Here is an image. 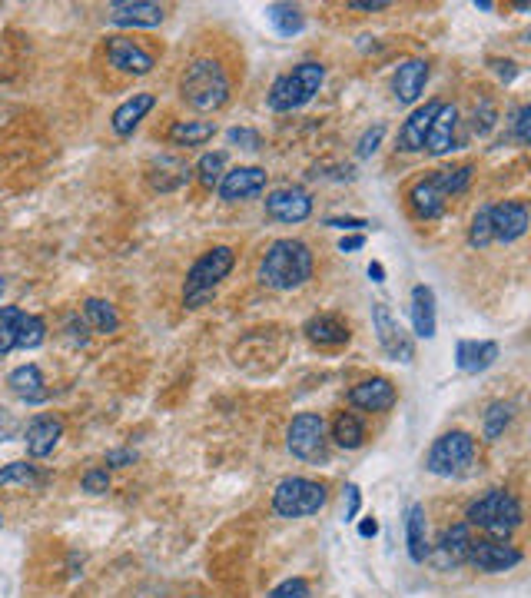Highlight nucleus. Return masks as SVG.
Returning a JSON list of instances; mask_svg holds the SVG:
<instances>
[{"label":"nucleus","instance_id":"cd10ccee","mask_svg":"<svg viewBox=\"0 0 531 598\" xmlns=\"http://www.w3.org/2000/svg\"><path fill=\"white\" fill-rule=\"evenodd\" d=\"M216 137V123L213 120H173L166 130V140L173 147H203Z\"/></svg>","mask_w":531,"mask_h":598},{"label":"nucleus","instance_id":"c85d7f7f","mask_svg":"<svg viewBox=\"0 0 531 598\" xmlns=\"http://www.w3.org/2000/svg\"><path fill=\"white\" fill-rule=\"evenodd\" d=\"M405 539H409V559L415 565L429 562V525H425V505L415 502L409 509V519H405Z\"/></svg>","mask_w":531,"mask_h":598},{"label":"nucleus","instance_id":"9d476101","mask_svg":"<svg viewBox=\"0 0 531 598\" xmlns=\"http://www.w3.org/2000/svg\"><path fill=\"white\" fill-rule=\"evenodd\" d=\"M525 555L522 549H515L512 542H505V539H488V535H482V539H472V545H468V565H475L478 572H488V575H502L508 569H515L518 562H522Z\"/></svg>","mask_w":531,"mask_h":598},{"label":"nucleus","instance_id":"ddd939ff","mask_svg":"<svg viewBox=\"0 0 531 598\" xmlns=\"http://www.w3.org/2000/svg\"><path fill=\"white\" fill-rule=\"evenodd\" d=\"M60 439H64V419L54 416V412H40L24 429V446L30 459H47L60 446Z\"/></svg>","mask_w":531,"mask_h":598},{"label":"nucleus","instance_id":"2f4dec72","mask_svg":"<svg viewBox=\"0 0 531 598\" xmlns=\"http://www.w3.org/2000/svg\"><path fill=\"white\" fill-rule=\"evenodd\" d=\"M332 442H336L339 449H359L362 442H366V426H362L356 412H339V416L332 419Z\"/></svg>","mask_w":531,"mask_h":598},{"label":"nucleus","instance_id":"864d4df0","mask_svg":"<svg viewBox=\"0 0 531 598\" xmlns=\"http://www.w3.org/2000/svg\"><path fill=\"white\" fill-rule=\"evenodd\" d=\"M349 10H366V14H376V10H389V0H349Z\"/></svg>","mask_w":531,"mask_h":598},{"label":"nucleus","instance_id":"c756f323","mask_svg":"<svg viewBox=\"0 0 531 598\" xmlns=\"http://www.w3.org/2000/svg\"><path fill=\"white\" fill-rule=\"evenodd\" d=\"M83 323H87V329H93L97 336H113L120 329V313H117V306L107 303V299L90 296V299H83Z\"/></svg>","mask_w":531,"mask_h":598},{"label":"nucleus","instance_id":"ea45409f","mask_svg":"<svg viewBox=\"0 0 531 598\" xmlns=\"http://www.w3.org/2000/svg\"><path fill=\"white\" fill-rule=\"evenodd\" d=\"M495 123H498V110H495V103L482 97L475 103V113H472V130H475V137H488V133L495 130Z\"/></svg>","mask_w":531,"mask_h":598},{"label":"nucleus","instance_id":"f257e3e1","mask_svg":"<svg viewBox=\"0 0 531 598\" xmlns=\"http://www.w3.org/2000/svg\"><path fill=\"white\" fill-rule=\"evenodd\" d=\"M312 270H316V260H312L309 246L303 240L286 236V240H273L266 246L256 270V280L259 286H266V290L289 293V290L306 286L312 280Z\"/></svg>","mask_w":531,"mask_h":598},{"label":"nucleus","instance_id":"72a5a7b5","mask_svg":"<svg viewBox=\"0 0 531 598\" xmlns=\"http://www.w3.org/2000/svg\"><path fill=\"white\" fill-rule=\"evenodd\" d=\"M512 419H515V402H492L485 412V419H482V432H485V439L488 442H498L505 436V429L512 426Z\"/></svg>","mask_w":531,"mask_h":598},{"label":"nucleus","instance_id":"49530a36","mask_svg":"<svg viewBox=\"0 0 531 598\" xmlns=\"http://www.w3.org/2000/svg\"><path fill=\"white\" fill-rule=\"evenodd\" d=\"M512 133H515V140L522 143V147H528V143H531V107H528V103H522V107L515 110Z\"/></svg>","mask_w":531,"mask_h":598},{"label":"nucleus","instance_id":"680f3d73","mask_svg":"<svg viewBox=\"0 0 531 598\" xmlns=\"http://www.w3.org/2000/svg\"><path fill=\"white\" fill-rule=\"evenodd\" d=\"M0 529H4V512H0Z\"/></svg>","mask_w":531,"mask_h":598},{"label":"nucleus","instance_id":"423d86ee","mask_svg":"<svg viewBox=\"0 0 531 598\" xmlns=\"http://www.w3.org/2000/svg\"><path fill=\"white\" fill-rule=\"evenodd\" d=\"M475 456H478L475 439L462 429H452L432 442L429 456H425V469H429L432 476L458 479V476H468V472H472Z\"/></svg>","mask_w":531,"mask_h":598},{"label":"nucleus","instance_id":"13d9d810","mask_svg":"<svg viewBox=\"0 0 531 598\" xmlns=\"http://www.w3.org/2000/svg\"><path fill=\"white\" fill-rule=\"evenodd\" d=\"M369 276H372V283H382V280H385L382 263H369Z\"/></svg>","mask_w":531,"mask_h":598},{"label":"nucleus","instance_id":"4be33fe9","mask_svg":"<svg viewBox=\"0 0 531 598\" xmlns=\"http://www.w3.org/2000/svg\"><path fill=\"white\" fill-rule=\"evenodd\" d=\"M7 386H10V393H14L20 402H27V406H40V402L50 399L47 379H44V373H40L37 363L17 366L14 373L7 376Z\"/></svg>","mask_w":531,"mask_h":598},{"label":"nucleus","instance_id":"f704fd0d","mask_svg":"<svg viewBox=\"0 0 531 598\" xmlns=\"http://www.w3.org/2000/svg\"><path fill=\"white\" fill-rule=\"evenodd\" d=\"M44 339H47L44 316H37V313H24V316H20L17 336H14V349H37V346H44Z\"/></svg>","mask_w":531,"mask_h":598},{"label":"nucleus","instance_id":"473e14b6","mask_svg":"<svg viewBox=\"0 0 531 598\" xmlns=\"http://www.w3.org/2000/svg\"><path fill=\"white\" fill-rule=\"evenodd\" d=\"M266 20L273 24L283 37H296L299 30L306 27V14L293 4H269L266 7Z\"/></svg>","mask_w":531,"mask_h":598},{"label":"nucleus","instance_id":"4468645a","mask_svg":"<svg viewBox=\"0 0 531 598\" xmlns=\"http://www.w3.org/2000/svg\"><path fill=\"white\" fill-rule=\"evenodd\" d=\"M266 183H269V173L263 167H233L223 173L216 193H220V200L226 203H239V200L259 197V193L266 190Z\"/></svg>","mask_w":531,"mask_h":598},{"label":"nucleus","instance_id":"5fc2aeb1","mask_svg":"<svg viewBox=\"0 0 531 598\" xmlns=\"http://www.w3.org/2000/svg\"><path fill=\"white\" fill-rule=\"evenodd\" d=\"M492 67H495V74L505 80V84H512V80L518 77V70L512 60H492Z\"/></svg>","mask_w":531,"mask_h":598},{"label":"nucleus","instance_id":"5701e85b","mask_svg":"<svg viewBox=\"0 0 531 598\" xmlns=\"http://www.w3.org/2000/svg\"><path fill=\"white\" fill-rule=\"evenodd\" d=\"M439 107H442V100H429L425 107H415L409 113V120H405L402 130H399V150L402 153H419L425 147V137H429V127H432Z\"/></svg>","mask_w":531,"mask_h":598},{"label":"nucleus","instance_id":"dca6fc26","mask_svg":"<svg viewBox=\"0 0 531 598\" xmlns=\"http://www.w3.org/2000/svg\"><path fill=\"white\" fill-rule=\"evenodd\" d=\"M472 525L468 522H455L442 532V539L435 542V552H429V559L439 565L442 572L458 569L468 559V545H472Z\"/></svg>","mask_w":531,"mask_h":598},{"label":"nucleus","instance_id":"393cba45","mask_svg":"<svg viewBox=\"0 0 531 598\" xmlns=\"http://www.w3.org/2000/svg\"><path fill=\"white\" fill-rule=\"evenodd\" d=\"M425 84H429V64H425V60H405L392 77V94H395V100L409 107V103L422 97Z\"/></svg>","mask_w":531,"mask_h":598},{"label":"nucleus","instance_id":"f03ea898","mask_svg":"<svg viewBox=\"0 0 531 598\" xmlns=\"http://www.w3.org/2000/svg\"><path fill=\"white\" fill-rule=\"evenodd\" d=\"M229 74L216 57H196L183 67L180 77V100L196 113H216L229 100Z\"/></svg>","mask_w":531,"mask_h":598},{"label":"nucleus","instance_id":"a878e982","mask_svg":"<svg viewBox=\"0 0 531 598\" xmlns=\"http://www.w3.org/2000/svg\"><path fill=\"white\" fill-rule=\"evenodd\" d=\"M409 206L419 220H439V216L445 213V206H449V197L439 190V183H435L432 177H425L409 190Z\"/></svg>","mask_w":531,"mask_h":598},{"label":"nucleus","instance_id":"39448f33","mask_svg":"<svg viewBox=\"0 0 531 598\" xmlns=\"http://www.w3.org/2000/svg\"><path fill=\"white\" fill-rule=\"evenodd\" d=\"M322 80H326V67H322L319 60H303V64H296L289 74H283L269 87V97H266L269 110L293 113L299 107H306V103L319 94Z\"/></svg>","mask_w":531,"mask_h":598},{"label":"nucleus","instance_id":"c03bdc74","mask_svg":"<svg viewBox=\"0 0 531 598\" xmlns=\"http://www.w3.org/2000/svg\"><path fill=\"white\" fill-rule=\"evenodd\" d=\"M382 137H385V123H376V127H369L366 133L359 137V147H356V153H359V160H369L372 153L379 150V143H382Z\"/></svg>","mask_w":531,"mask_h":598},{"label":"nucleus","instance_id":"4d7b16f0","mask_svg":"<svg viewBox=\"0 0 531 598\" xmlns=\"http://www.w3.org/2000/svg\"><path fill=\"white\" fill-rule=\"evenodd\" d=\"M359 535H362V539H376V535H379V522L376 519H366V522L359 525Z\"/></svg>","mask_w":531,"mask_h":598},{"label":"nucleus","instance_id":"a211bd4d","mask_svg":"<svg viewBox=\"0 0 531 598\" xmlns=\"http://www.w3.org/2000/svg\"><path fill=\"white\" fill-rule=\"evenodd\" d=\"M166 20L163 4H150V0H117L107 7V24L113 27H160Z\"/></svg>","mask_w":531,"mask_h":598},{"label":"nucleus","instance_id":"58836bf2","mask_svg":"<svg viewBox=\"0 0 531 598\" xmlns=\"http://www.w3.org/2000/svg\"><path fill=\"white\" fill-rule=\"evenodd\" d=\"M20 316H24L20 306H0V356L14 353V336H17Z\"/></svg>","mask_w":531,"mask_h":598},{"label":"nucleus","instance_id":"e433bc0d","mask_svg":"<svg viewBox=\"0 0 531 598\" xmlns=\"http://www.w3.org/2000/svg\"><path fill=\"white\" fill-rule=\"evenodd\" d=\"M223 173H226V153H223V150L203 153L200 163H196V180H200L206 190H216V187H220Z\"/></svg>","mask_w":531,"mask_h":598},{"label":"nucleus","instance_id":"6e6552de","mask_svg":"<svg viewBox=\"0 0 531 598\" xmlns=\"http://www.w3.org/2000/svg\"><path fill=\"white\" fill-rule=\"evenodd\" d=\"M286 449L303 462L322 459V452H326V419H322V412H299L289 422Z\"/></svg>","mask_w":531,"mask_h":598},{"label":"nucleus","instance_id":"37998d69","mask_svg":"<svg viewBox=\"0 0 531 598\" xmlns=\"http://www.w3.org/2000/svg\"><path fill=\"white\" fill-rule=\"evenodd\" d=\"M226 140L233 143V147H243L249 153L263 150V137H259V130H249V127H233L226 133Z\"/></svg>","mask_w":531,"mask_h":598},{"label":"nucleus","instance_id":"6e6d98bb","mask_svg":"<svg viewBox=\"0 0 531 598\" xmlns=\"http://www.w3.org/2000/svg\"><path fill=\"white\" fill-rule=\"evenodd\" d=\"M362 246H366V236H362V233H356V236H342V240H339V250H342V253H356V250H362Z\"/></svg>","mask_w":531,"mask_h":598},{"label":"nucleus","instance_id":"3c124183","mask_svg":"<svg viewBox=\"0 0 531 598\" xmlns=\"http://www.w3.org/2000/svg\"><path fill=\"white\" fill-rule=\"evenodd\" d=\"M17 432H20V422L14 416H7V412H0V446L17 439Z\"/></svg>","mask_w":531,"mask_h":598},{"label":"nucleus","instance_id":"20e7f679","mask_svg":"<svg viewBox=\"0 0 531 598\" xmlns=\"http://www.w3.org/2000/svg\"><path fill=\"white\" fill-rule=\"evenodd\" d=\"M236 266L233 246H210L206 253H200V260L190 266L183 283V306L186 309H200L206 303H213L216 286H220Z\"/></svg>","mask_w":531,"mask_h":598},{"label":"nucleus","instance_id":"9b49d317","mask_svg":"<svg viewBox=\"0 0 531 598\" xmlns=\"http://www.w3.org/2000/svg\"><path fill=\"white\" fill-rule=\"evenodd\" d=\"M372 326H376L379 346L385 349V353H389L392 359H399V363H412V356H415L412 336L405 333L402 323L392 316V309L385 303H372Z\"/></svg>","mask_w":531,"mask_h":598},{"label":"nucleus","instance_id":"f3484780","mask_svg":"<svg viewBox=\"0 0 531 598\" xmlns=\"http://www.w3.org/2000/svg\"><path fill=\"white\" fill-rule=\"evenodd\" d=\"M190 177H193V167L183 157H176V153H160V157H153L147 167V180L156 193L183 190L186 183H190Z\"/></svg>","mask_w":531,"mask_h":598},{"label":"nucleus","instance_id":"bf43d9fd","mask_svg":"<svg viewBox=\"0 0 531 598\" xmlns=\"http://www.w3.org/2000/svg\"><path fill=\"white\" fill-rule=\"evenodd\" d=\"M475 7H478V10H492L495 4H492V0H475Z\"/></svg>","mask_w":531,"mask_h":598},{"label":"nucleus","instance_id":"1a4fd4ad","mask_svg":"<svg viewBox=\"0 0 531 598\" xmlns=\"http://www.w3.org/2000/svg\"><path fill=\"white\" fill-rule=\"evenodd\" d=\"M103 54H107V64L117 70V74H127V77H147V74H153V67H156L153 50H147L140 40H133L127 34L107 37Z\"/></svg>","mask_w":531,"mask_h":598},{"label":"nucleus","instance_id":"603ef678","mask_svg":"<svg viewBox=\"0 0 531 598\" xmlns=\"http://www.w3.org/2000/svg\"><path fill=\"white\" fill-rule=\"evenodd\" d=\"M359 505H362V492L359 486H346V522H352L359 515Z\"/></svg>","mask_w":531,"mask_h":598},{"label":"nucleus","instance_id":"bb28decb","mask_svg":"<svg viewBox=\"0 0 531 598\" xmlns=\"http://www.w3.org/2000/svg\"><path fill=\"white\" fill-rule=\"evenodd\" d=\"M303 333L309 336V343H316V346H346L352 339L349 326L342 323L339 316H329V313L312 316L309 323L303 326Z\"/></svg>","mask_w":531,"mask_h":598},{"label":"nucleus","instance_id":"7ed1b4c3","mask_svg":"<svg viewBox=\"0 0 531 598\" xmlns=\"http://www.w3.org/2000/svg\"><path fill=\"white\" fill-rule=\"evenodd\" d=\"M522 502H518L508 489H488L485 496H478L465 509V522L472 529H482L488 539H505L512 542V535L522 529Z\"/></svg>","mask_w":531,"mask_h":598},{"label":"nucleus","instance_id":"2eb2a0df","mask_svg":"<svg viewBox=\"0 0 531 598\" xmlns=\"http://www.w3.org/2000/svg\"><path fill=\"white\" fill-rule=\"evenodd\" d=\"M266 213L276 223H306L312 216V197L303 187H279L266 197Z\"/></svg>","mask_w":531,"mask_h":598},{"label":"nucleus","instance_id":"aec40b11","mask_svg":"<svg viewBox=\"0 0 531 598\" xmlns=\"http://www.w3.org/2000/svg\"><path fill=\"white\" fill-rule=\"evenodd\" d=\"M455 140H458V110L452 103H442L439 113H435L432 127H429V137H425V153H432V157H445V153L455 150Z\"/></svg>","mask_w":531,"mask_h":598},{"label":"nucleus","instance_id":"a18cd8bd","mask_svg":"<svg viewBox=\"0 0 531 598\" xmlns=\"http://www.w3.org/2000/svg\"><path fill=\"white\" fill-rule=\"evenodd\" d=\"M269 598H312V589L306 579H286L269 592Z\"/></svg>","mask_w":531,"mask_h":598},{"label":"nucleus","instance_id":"412c9836","mask_svg":"<svg viewBox=\"0 0 531 598\" xmlns=\"http://www.w3.org/2000/svg\"><path fill=\"white\" fill-rule=\"evenodd\" d=\"M156 107V94L150 90H143V94H133L120 103L117 110H113L110 117V130L117 133V137H133V130L140 127L143 120H147V113Z\"/></svg>","mask_w":531,"mask_h":598},{"label":"nucleus","instance_id":"7c9ffc66","mask_svg":"<svg viewBox=\"0 0 531 598\" xmlns=\"http://www.w3.org/2000/svg\"><path fill=\"white\" fill-rule=\"evenodd\" d=\"M412 326H415V336L422 339H432L435 326H439V319H435V293L422 283L412 290Z\"/></svg>","mask_w":531,"mask_h":598},{"label":"nucleus","instance_id":"09e8293b","mask_svg":"<svg viewBox=\"0 0 531 598\" xmlns=\"http://www.w3.org/2000/svg\"><path fill=\"white\" fill-rule=\"evenodd\" d=\"M137 462V452L133 449H110L107 452V466L110 469H127V466H133Z\"/></svg>","mask_w":531,"mask_h":598},{"label":"nucleus","instance_id":"4c0bfd02","mask_svg":"<svg viewBox=\"0 0 531 598\" xmlns=\"http://www.w3.org/2000/svg\"><path fill=\"white\" fill-rule=\"evenodd\" d=\"M37 482L40 476L34 462H7V466L0 469V486L7 489H27V486H37Z\"/></svg>","mask_w":531,"mask_h":598},{"label":"nucleus","instance_id":"a19ab883","mask_svg":"<svg viewBox=\"0 0 531 598\" xmlns=\"http://www.w3.org/2000/svg\"><path fill=\"white\" fill-rule=\"evenodd\" d=\"M492 223H488V206L475 213L472 226H468V246H475V250H485V246H492Z\"/></svg>","mask_w":531,"mask_h":598},{"label":"nucleus","instance_id":"79ce46f5","mask_svg":"<svg viewBox=\"0 0 531 598\" xmlns=\"http://www.w3.org/2000/svg\"><path fill=\"white\" fill-rule=\"evenodd\" d=\"M80 489L87 492V496H103V492H110V472L107 469H87L80 479Z\"/></svg>","mask_w":531,"mask_h":598},{"label":"nucleus","instance_id":"0eeeda50","mask_svg":"<svg viewBox=\"0 0 531 598\" xmlns=\"http://www.w3.org/2000/svg\"><path fill=\"white\" fill-rule=\"evenodd\" d=\"M326 502H329V489L306 476H289L273 492V509L283 519H306V515L326 509Z\"/></svg>","mask_w":531,"mask_h":598},{"label":"nucleus","instance_id":"de8ad7c7","mask_svg":"<svg viewBox=\"0 0 531 598\" xmlns=\"http://www.w3.org/2000/svg\"><path fill=\"white\" fill-rule=\"evenodd\" d=\"M64 333H67V343H70V346H77V349L90 343V329H87V323H83L80 316H67Z\"/></svg>","mask_w":531,"mask_h":598},{"label":"nucleus","instance_id":"b1692460","mask_svg":"<svg viewBox=\"0 0 531 598\" xmlns=\"http://www.w3.org/2000/svg\"><path fill=\"white\" fill-rule=\"evenodd\" d=\"M349 402L362 412H385V409L395 406V386L389 383V379L372 376V379H366V383L349 389Z\"/></svg>","mask_w":531,"mask_h":598},{"label":"nucleus","instance_id":"f8f14e48","mask_svg":"<svg viewBox=\"0 0 531 598\" xmlns=\"http://www.w3.org/2000/svg\"><path fill=\"white\" fill-rule=\"evenodd\" d=\"M528 203L525 200H502L488 206V223H492L495 243H515L528 233Z\"/></svg>","mask_w":531,"mask_h":598},{"label":"nucleus","instance_id":"c9c22d12","mask_svg":"<svg viewBox=\"0 0 531 598\" xmlns=\"http://www.w3.org/2000/svg\"><path fill=\"white\" fill-rule=\"evenodd\" d=\"M472 173H475L472 163H462V167L435 170V173H432V180L439 183V190L452 200V197H458V193H465V190H468V183H472Z\"/></svg>","mask_w":531,"mask_h":598},{"label":"nucleus","instance_id":"6ab92c4d","mask_svg":"<svg viewBox=\"0 0 531 598\" xmlns=\"http://www.w3.org/2000/svg\"><path fill=\"white\" fill-rule=\"evenodd\" d=\"M495 359H498V343H492V339H458L455 343V366L468 376L492 369Z\"/></svg>","mask_w":531,"mask_h":598},{"label":"nucleus","instance_id":"8fccbe9b","mask_svg":"<svg viewBox=\"0 0 531 598\" xmlns=\"http://www.w3.org/2000/svg\"><path fill=\"white\" fill-rule=\"evenodd\" d=\"M326 226H336V230H366L369 220H359V216H329Z\"/></svg>","mask_w":531,"mask_h":598},{"label":"nucleus","instance_id":"052dcab7","mask_svg":"<svg viewBox=\"0 0 531 598\" xmlns=\"http://www.w3.org/2000/svg\"><path fill=\"white\" fill-rule=\"evenodd\" d=\"M4 290H7V283H4V276H0V296H4Z\"/></svg>","mask_w":531,"mask_h":598}]
</instances>
